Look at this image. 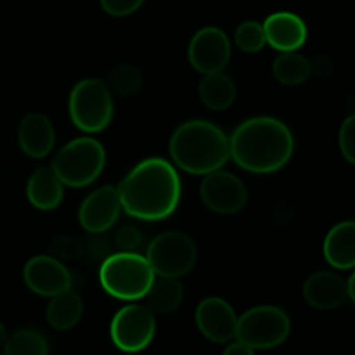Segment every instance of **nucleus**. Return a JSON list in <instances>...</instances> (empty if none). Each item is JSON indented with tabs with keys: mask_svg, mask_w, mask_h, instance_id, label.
I'll return each instance as SVG.
<instances>
[{
	"mask_svg": "<svg viewBox=\"0 0 355 355\" xmlns=\"http://www.w3.org/2000/svg\"><path fill=\"white\" fill-rule=\"evenodd\" d=\"M121 208L139 220L168 218L180 201V179L172 163L148 158L135 165L118 187Z\"/></svg>",
	"mask_w": 355,
	"mask_h": 355,
	"instance_id": "f257e3e1",
	"label": "nucleus"
},
{
	"mask_svg": "<svg viewBox=\"0 0 355 355\" xmlns=\"http://www.w3.org/2000/svg\"><path fill=\"white\" fill-rule=\"evenodd\" d=\"M121 201L118 189L113 186H104L90 193L83 200L78 210V222L87 232L101 234L106 232L120 218Z\"/></svg>",
	"mask_w": 355,
	"mask_h": 355,
	"instance_id": "ddd939ff",
	"label": "nucleus"
},
{
	"mask_svg": "<svg viewBox=\"0 0 355 355\" xmlns=\"http://www.w3.org/2000/svg\"><path fill=\"white\" fill-rule=\"evenodd\" d=\"M304 297L311 307L319 311H333L345 304L349 298L347 281L331 270H319L305 281Z\"/></svg>",
	"mask_w": 355,
	"mask_h": 355,
	"instance_id": "dca6fc26",
	"label": "nucleus"
},
{
	"mask_svg": "<svg viewBox=\"0 0 355 355\" xmlns=\"http://www.w3.org/2000/svg\"><path fill=\"white\" fill-rule=\"evenodd\" d=\"M6 340H7L6 326H3L2 322H0V349H2V347H3V343H6Z\"/></svg>",
	"mask_w": 355,
	"mask_h": 355,
	"instance_id": "473e14b6",
	"label": "nucleus"
},
{
	"mask_svg": "<svg viewBox=\"0 0 355 355\" xmlns=\"http://www.w3.org/2000/svg\"><path fill=\"white\" fill-rule=\"evenodd\" d=\"M26 196L38 210H54L61 205L64 186L55 175L52 166H40L31 173L26 186Z\"/></svg>",
	"mask_w": 355,
	"mask_h": 355,
	"instance_id": "a211bd4d",
	"label": "nucleus"
},
{
	"mask_svg": "<svg viewBox=\"0 0 355 355\" xmlns=\"http://www.w3.org/2000/svg\"><path fill=\"white\" fill-rule=\"evenodd\" d=\"M146 0H101V7L106 10V14L116 17L128 16L134 14L142 7Z\"/></svg>",
	"mask_w": 355,
	"mask_h": 355,
	"instance_id": "cd10ccee",
	"label": "nucleus"
},
{
	"mask_svg": "<svg viewBox=\"0 0 355 355\" xmlns=\"http://www.w3.org/2000/svg\"><path fill=\"white\" fill-rule=\"evenodd\" d=\"M144 298L148 300L146 307L155 315L170 314L182 304L184 288L177 277L155 276Z\"/></svg>",
	"mask_w": 355,
	"mask_h": 355,
	"instance_id": "412c9836",
	"label": "nucleus"
},
{
	"mask_svg": "<svg viewBox=\"0 0 355 355\" xmlns=\"http://www.w3.org/2000/svg\"><path fill=\"white\" fill-rule=\"evenodd\" d=\"M201 103L214 111H224L231 107L236 101V85L231 76L222 71L205 75L198 87Z\"/></svg>",
	"mask_w": 355,
	"mask_h": 355,
	"instance_id": "4be33fe9",
	"label": "nucleus"
},
{
	"mask_svg": "<svg viewBox=\"0 0 355 355\" xmlns=\"http://www.w3.org/2000/svg\"><path fill=\"white\" fill-rule=\"evenodd\" d=\"M3 355H49V343L37 329H17L7 336Z\"/></svg>",
	"mask_w": 355,
	"mask_h": 355,
	"instance_id": "b1692460",
	"label": "nucleus"
},
{
	"mask_svg": "<svg viewBox=\"0 0 355 355\" xmlns=\"http://www.w3.org/2000/svg\"><path fill=\"white\" fill-rule=\"evenodd\" d=\"M155 279L148 259L135 252H120L106 257L99 270L101 286L107 295L125 302L146 297Z\"/></svg>",
	"mask_w": 355,
	"mask_h": 355,
	"instance_id": "20e7f679",
	"label": "nucleus"
},
{
	"mask_svg": "<svg viewBox=\"0 0 355 355\" xmlns=\"http://www.w3.org/2000/svg\"><path fill=\"white\" fill-rule=\"evenodd\" d=\"M262 26L267 44L279 52L298 51L307 40V26L304 19L288 10L270 14Z\"/></svg>",
	"mask_w": 355,
	"mask_h": 355,
	"instance_id": "2eb2a0df",
	"label": "nucleus"
},
{
	"mask_svg": "<svg viewBox=\"0 0 355 355\" xmlns=\"http://www.w3.org/2000/svg\"><path fill=\"white\" fill-rule=\"evenodd\" d=\"M340 151H342L343 158L347 163L354 165L355 163V116L350 114L345 121H343L342 128H340V137H338Z\"/></svg>",
	"mask_w": 355,
	"mask_h": 355,
	"instance_id": "bb28decb",
	"label": "nucleus"
},
{
	"mask_svg": "<svg viewBox=\"0 0 355 355\" xmlns=\"http://www.w3.org/2000/svg\"><path fill=\"white\" fill-rule=\"evenodd\" d=\"M51 298L52 300L49 302L47 312H45L49 326L58 331H68L75 328L83 315L82 297L69 288Z\"/></svg>",
	"mask_w": 355,
	"mask_h": 355,
	"instance_id": "aec40b11",
	"label": "nucleus"
},
{
	"mask_svg": "<svg viewBox=\"0 0 355 355\" xmlns=\"http://www.w3.org/2000/svg\"><path fill=\"white\" fill-rule=\"evenodd\" d=\"M291 130L272 116H255L239 123L229 139L231 158L252 173H272L283 168L293 155Z\"/></svg>",
	"mask_w": 355,
	"mask_h": 355,
	"instance_id": "f03ea898",
	"label": "nucleus"
},
{
	"mask_svg": "<svg viewBox=\"0 0 355 355\" xmlns=\"http://www.w3.org/2000/svg\"><path fill=\"white\" fill-rule=\"evenodd\" d=\"M170 156L184 172L207 175L220 170L231 158L229 137L211 121H184L170 139Z\"/></svg>",
	"mask_w": 355,
	"mask_h": 355,
	"instance_id": "7ed1b4c3",
	"label": "nucleus"
},
{
	"mask_svg": "<svg viewBox=\"0 0 355 355\" xmlns=\"http://www.w3.org/2000/svg\"><path fill=\"white\" fill-rule=\"evenodd\" d=\"M106 85L110 92H114L120 97L134 96L139 92L142 85V75L135 66L121 64L110 71L106 80Z\"/></svg>",
	"mask_w": 355,
	"mask_h": 355,
	"instance_id": "393cba45",
	"label": "nucleus"
},
{
	"mask_svg": "<svg viewBox=\"0 0 355 355\" xmlns=\"http://www.w3.org/2000/svg\"><path fill=\"white\" fill-rule=\"evenodd\" d=\"M222 355H255V350H253L252 347L245 345L243 342H238V340H236L234 343H231V345L224 350Z\"/></svg>",
	"mask_w": 355,
	"mask_h": 355,
	"instance_id": "7c9ffc66",
	"label": "nucleus"
},
{
	"mask_svg": "<svg viewBox=\"0 0 355 355\" xmlns=\"http://www.w3.org/2000/svg\"><path fill=\"white\" fill-rule=\"evenodd\" d=\"M290 331L291 321L283 309L259 305L239 315L234 338L253 350H267L279 347Z\"/></svg>",
	"mask_w": 355,
	"mask_h": 355,
	"instance_id": "0eeeda50",
	"label": "nucleus"
},
{
	"mask_svg": "<svg viewBox=\"0 0 355 355\" xmlns=\"http://www.w3.org/2000/svg\"><path fill=\"white\" fill-rule=\"evenodd\" d=\"M238 315L224 298L210 297L196 309V326L201 335L214 343H227L236 336Z\"/></svg>",
	"mask_w": 355,
	"mask_h": 355,
	"instance_id": "4468645a",
	"label": "nucleus"
},
{
	"mask_svg": "<svg viewBox=\"0 0 355 355\" xmlns=\"http://www.w3.org/2000/svg\"><path fill=\"white\" fill-rule=\"evenodd\" d=\"M114 243L121 252H134L141 245V232L134 225H123L116 231Z\"/></svg>",
	"mask_w": 355,
	"mask_h": 355,
	"instance_id": "c85d7f7f",
	"label": "nucleus"
},
{
	"mask_svg": "<svg viewBox=\"0 0 355 355\" xmlns=\"http://www.w3.org/2000/svg\"><path fill=\"white\" fill-rule=\"evenodd\" d=\"M17 142L24 155L30 158H45L54 148V125L42 113L26 114L17 128Z\"/></svg>",
	"mask_w": 355,
	"mask_h": 355,
	"instance_id": "f3484780",
	"label": "nucleus"
},
{
	"mask_svg": "<svg viewBox=\"0 0 355 355\" xmlns=\"http://www.w3.org/2000/svg\"><path fill=\"white\" fill-rule=\"evenodd\" d=\"M156 333L155 314L146 305L132 304L114 314L110 335L114 347L121 352L137 354L148 349Z\"/></svg>",
	"mask_w": 355,
	"mask_h": 355,
	"instance_id": "1a4fd4ad",
	"label": "nucleus"
},
{
	"mask_svg": "<svg viewBox=\"0 0 355 355\" xmlns=\"http://www.w3.org/2000/svg\"><path fill=\"white\" fill-rule=\"evenodd\" d=\"M106 165L104 146L94 137H78L58 151L51 166L68 187H87L103 173Z\"/></svg>",
	"mask_w": 355,
	"mask_h": 355,
	"instance_id": "39448f33",
	"label": "nucleus"
},
{
	"mask_svg": "<svg viewBox=\"0 0 355 355\" xmlns=\"http://www.w3.org/2000/svg\"><path fill=\"white\" fill-rule=\"evenodd\" d=\"M347 291H349V298L352 302H355V276L349 277V281H347Z\"/></svg>",
	"mask_w": 355,
	"mask_h": 355,
	"instance_id": "2f4dec72",
	"label": "nucleus"
},
{
	"mask_svg": "<svg viewBox=\"0 0 355 355\" xmlns=\"http://www.w3.org/2000/svg\"><path fill=\"white\" fill-rule=\"evenodd\" d=\"M329 71H331V61L326 55H319V58H315L311 62V73L321 76V78L322 76H328Z\"/></svg>",
	"mask_w": 355,
	"mask_h": 355,
	"instance_id": "c756f323",
	"label": "nucleus"
},
{
	"mask_svg": "<svg viewBox=\"0 0 355 355\" xmlns=\"http://www.w3.org/2000/svg\"><path fill=\"white\" fill-rule=\"evenodd\" d=\"M196 245L187 234L168 231L156 236L148 248V262L155 276L182 277L196 263Z\"/></svg>",
	"mask_w": 355,
	"mask_h": 355,
	"instance_id": "6e6552de",
	"label": "nucleus"
},
{
	"mask_svg": "<svg viewBox=\"0 0 355 355\" xmlns=\"http://www.w3.org/2000/svg\"><path fill=\"white\" fill-rule=\"evenodd\" d=\"M200 196L215 214L234 215L246 207L248 191L236 175L215 170L205 175L200 186Z\"/></svg>",
	"mask_w": 355,
	"mask_h": 355,
	"instance_id": "9d476101",
	"label": "nucleus"
},
{
	"mask_svg": "<svg viewBox=\"0 0 355 355\" xmlns=\"http://www.w3.org/2000/svg\"><path fill=\"white\" fill-rule=\"evenodd\" d=\"M272 75L283 85H300L311 76V62L293 52H281L272 62Z\"/></svg>",
	"mask_w": 355,
	"mask_h": 355,
	"instance_id": "5701e85b",
	"label": "nucleus"
},
{
	"mask_svg": "<svg viewBox=\"0 0 355 355\" xmlns=\"http://www.w3.org/2000/svg\"><path fill=\"white\" fill-rule=\"evenodd\" d=\"M324 259L335 269H352L355 266V224L345 220L336 224L324 239Z\"/></svg>",
	"mask_w": 355,
	"mask_h": 355,
	"instance_id": "6ab92c4d",
	"label": "nucleus"
},
{
	"mask_svg": "<svg viewBox=\"0 0 355 355\" xmlns=\"http://www.w3.org/2000/svg\"><path fill=\"white\" fill-rule=\"evenodd\" d=\"M187 58L191 66L203 75L224 71L231 61V42L217 26L201 28L191 38Z\"/></svg>",
	"mask_w": 355,
	"mask_h": 355,
	"instance_id": "9b49d317",
	"label": "nucleus"
},
{
	"mask_svg": "<svg viewBox=\"0 0 355 355\" xmlns=\"http://www.w3.org/2000/svg\"><path fill=\"white\" fill-rule=\"evenodd\" d=\"M23 279L33 293L54 297L73 286V274L61 260L49 255L33 257L23 269Z\"/></svg>",
	"mask_w": 355,
	"mask_h": 355,
	"instance_id": "f8f14e48",
	"label": "nucleus"
},
{
	"mask_svg": "<svg viewBox=\"0 0 355 355\" xmlns=\"http://www.w3.org/2000/svg\"><path fill=\"white\" fill-rule=\"evenodd\" d=\"M236 45L241 49L243 52L248 54H255L266 47V33H263V26L259 21H245L236 28L234 33Z\"/></svg>",
	"mask_w": 355,
	"mask_h": 355,
	"instance_id": "a878e982",
	"label": "nucleus"
},
{
	"mask_svg": "<svg viewBox=\"0 0 355 355\" xmlns=\"http://www.w3.org/2000/svg\"><path fill=\"white\" fill-rule=\"evenodd\" d=\"M114 104L106 82L85 78L69 94V118L85 134H97L111 123Z\"/></svg>",
	"mask_w": 355,
	"mask_h": 355,
	"instance_id": "423d86ee",
	"label": "nucleus"
}]
</instances>
